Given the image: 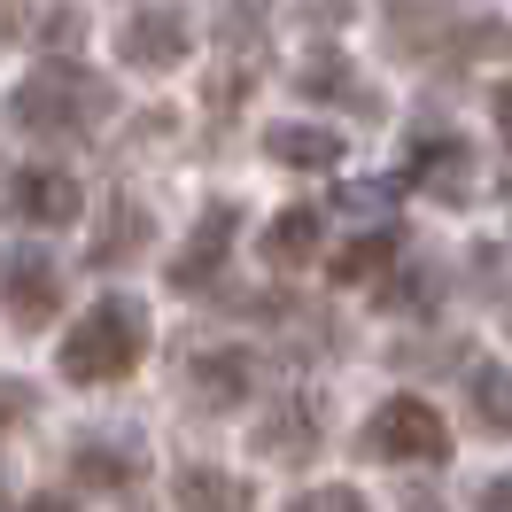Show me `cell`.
Segmentation results:
<instances>
[{"instance_id": "cell-1", "label": "cell", "mask_w": 512, "mask_h": 512, "mask_svg": "<svg viewBox=\"0 0 512 512\" xmlns=\"http://www.w3.org/2000/svg\"><path fill=\"white\" fill-rule=\"evenodd\" d=\"M140 350H148V311H140L132 295H101L94 311L63 334L55 365H63V381H78V388H109L140 365Z\"/></svg>"}, {"instance_id": "cell-2", "label": "cell", "mask_w": 512, "mask_h": 512, "mask_svg": "<svg viewBox=\"0 0 512 512\" xmlns=\"http://www.w3.org/2000/svg\"><path fill=\"white\" fill-rule=\"evenodd\" d=\"M16 125L24 132H86L109 109V86H101L94 70H78V63H47L39 78H24L16 86Z\"/></svg>"}, {"instance_id": "cell-3", "label": "cell", "mask_w": 512, "mask_h": 512, "mask_svg": "<svg viewBox=\"0 0 512 512\" xmlns=\"http://www.w3.org/2000/svg\"><path fill=\"white\" fill-rule=\"evenodd\" d=\"M365 450L388 458V466H443L450 458V427L427 396H388L373 427H365Z\"/></svg>"}, {"instance_id": "cell-4", "label": "cell", "mask_w": 512, "mask_h": 512, "mask_svg": "<svg viewBox=\"0 0 512 512\" xmlns=\"http://www.w3.org/2000/svg\"><path fill=\"white\" fill-rule=\"evenodd\" d=\"M233 233H241V210H233V202H210V210H202V225L187 233L179 264H171V288H179V295H202V288H210V280L225 272Z\"/></svg>"}, {"instance_id": "cell-5", "label": "cell", "mask_w": 512, "mask_h": 512, "mask_svg": "<svg viewBox=\"0 0 512 512\" xmlns=\"http://www.w3.org/2000/svg\"><path fill=\"white\" fill-rule=\"evenodd\" d=\"M8 210L24 225H70L78 218V179L55 163H16L8 171Z\"/></svg>"}, {"instance_id": "cell-6", "label": "cell", "mask_w": 512, "mask_h": 512, "mask_svg": "<svg viewBox=\"0 0 512 512\" xmlns=\"http://www.w3.org/2000/svg\"><path fill=\"white\" fill-rule=\"evenodd\" d=\"M187 47H194V32H187L179 8H140L125 32H117V55H125L132 70H171Z\"/></svg>"}, {"instance_id": "cell-7", "label": "cell", "mask_w": 512, "mask_h": 512, "mask_svg": "<svg viewBox=\"0 0 512 512\" xmlns=\"http://www.w3.org/2000/svg\"><path fill=\"white\" fill-rule=\"evenodd\" d=\"M55 303H63V272H55L47 256L16 249V256H8V319L39 326V319H55Z\"/></svg>"}, {"instance_id": "cell-8", "label": "cell", "mask_w": 512, "mask_h": 512, "mask_svg": "<svg viewBox=\"0 0 512 512\" xmlns=\"http://www.w3.org/2000/svg\"><path fill=\"white\" fill-rule=\"evenodd\" d=\"M272 163H288V171H334L342 163V140L326 125H272Z\"/></svg>"}, {"instance_id": "cell-9", "label": "cell", "mask_w": 512, "mask_h": 512, "mask_svg": "<svg viewBox=\"0 0 512 512\" xmlns=\"http://www.w3.org/2000/svg\"><path fill=\"white\" fill-rule=\"evenodd\" d=\"M249 381H256V365L241 350H210V357H194V388H202V404L210 412H233L241 396H249Z\"/></svg>"}, {"instance_id": "cell-10", "label": "cell", "mask_w": 512, "mask_h": 512, "mask_svg": "<svg viewBox=\"0 0 512 512\" xmlns=\"http://www.w3.org/2000/svg\"><path fill=\"white\" fill-rule=\"evenodd\" d=\"M412 179L427 194H458L466 187V148L450 140V132H419V148H412Z\"/></svg>"}, {"instance_id": "cell-11", "label": "cell", "mask_w": 512, "mask_h": 512, "mask_svg": "<svg viewBox=\"0 0 512 512\" xmlns=\"http://www.w3.org/2000/svg\"><path fill=\"white\" fill-rule=\"evenodd\" d=\"M179 512H249V481L187 466V474H179Z\"/></svg>"}, {"instance_id": "cell-12", "label": "cell", "mask_w": 512, "mask_h": 512, "mask_svg": "<svg viewBox=\"0 0 512 512\" xmlns=\"http://www.w3.org/2000/svg\"><path fill=\"white\" fill-rule=\"evenodd\" d=\"M256 443H264V458H311V443H319V412L295 396V404H280V412L264 419Z\"/></svg>"}, {"instance_id": "cell-13", "label": "cell", "mask_w": 512, "mask_h": 512, "mask_svg": "<svg viewBox=\"0 0 512 512\" xmlns=\"http://www.w3.org/2000/svg\"><path fill=\"white\" fill-rule=\"evenodd\" d=\"M388 256H396V233H365V241H350V249L334 256V280L342 288H365V280H381Z\"/></svg>"}, {"instance_id": "cell-14", "label": "cell", "mask_w": 512, "mask_h": 512, "mask_svg": "<svg viewBox=\"0 0 512 512\" xmlns=\"http://www.w3.org/2000/svg\"><path fill=\"white\" fill-rule=\"evenodd\" d=\"M303 94H319V101H350V109H373V94L365 86H350V63L342 55H319V63H303V78H295Z\"/></svg>"}, {"instance_id": "cell-15", "label": "cell", "mask_w": 512, "mask_h": 512, "mask_svg": "<svg viewBox=\"0 0 512 512\" xmlns=\"http://www.w3.org/2000/svg\"><path fill=\"white\" fill-rule=\"evenodd\" d=\"M474 419L512 435V365H481L474 373Z\"/></svg>"}, {"instance_id": "cell-16", "label": "cell", "mask_w": 512, "mask_h": 512, "mask_svg": "<svg viewBox=\"0 0 512 512\" xmlns=\"http://www.w3.org/2000/svg\"><path fill=\"white\" fill-rule=\"evenodd\" d=\"M319 249V210H288V218L264 233V256L272 264H295V256H311Z\"/></svg>"}, {"instance_id": "cell-17", "label": "cell", "mask_w": 512, "mask_h": 512, "mask_svg": "<svg viewBox=\"0 0 512 512\" xmlns=\"http://www.w3.org/2000/svg\"><path fill=\"white\" fill-rule=\"evenodd\" d=\"M132 249H148V210H117V218L94 233V264H117V256H132Z\"/></svg>"}, {"instance_id": "cell-18", "label": "cell", "mask_w": 512, "mask_h": 512, "mask_svg": "<svg viewBox=\"0 0 512 512\" xmlns=\"http://www.w3.org/2000/svg\"><path fill=\"white\" fill-rule=\"evenodd\" d=\"M140 474V458L132 450H109V443H86L78 450V481H94V489H125Z\"/></svg>"}, {"instance_id": "cell-19", "label": "cell", "mask_w": 512, "mask_h": 512, "mask_svg": "<svg viewBox=\"0 0 512 512\" xmlns=\"http://www.w3.org/2000/svg\"><path fill=\"white\" fill-rule=\"evenodd\" d=\"M288 512H365V497H357V489H311V497H295Z\"/></svg>"}, {"instance_id": "cell-20", "label": "cell", "mask_w": 512, "mask_h": 512, "mask_svg": "<svg viewBox=\"0 0 512 512\" xmlns=\"http://www.w3.org/2000/svg\"><path fill=\"white\" fill-rule=\"evenodd\" d=\"M481 512H512V474L481 481Z\"/></svg>"}, {"instance_id": "cell-21", "label": "cell", "mask_w": 512, "mask_h": 512, "mask_svg": "<svg viewBox=\"0 0 512 512\" xmlns=\"http://www.w3.org/2000/svg\"><path fill=\"white\" fill-rule=\"evenodd\" d=\"M497 132H505V140H512V78H505V86H497Z\"/></svg>"}, {"instance_id": "cell-22", "label": "cell", "mask_w": 512, "mask_h": 512, "mask_svg": "<svg viewBox=\"0 0 512 512\" xmlns=\"http://www.w3.org/2000/svg\"><path fill=\"white\" fill-rule=\"evenodd\" d=\"M24 512H70V505H63V497H32Z\"/></svg>"}, {"instance_id": "cell-23", "label": "cell", "mask_w": 512, "mask_h": 512, "mask_svg": "<svg viewBox=\"0 0 512 512\" xmlns=\"http://www.w3.org/2000/svg\"><path fill=\"white\" fill-rule=\"evenodd\" d=\"M419 512H435V505H419Z\"/></svg>"}]
</instances>
